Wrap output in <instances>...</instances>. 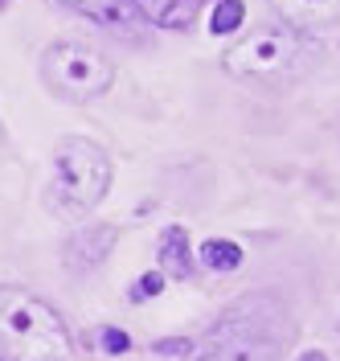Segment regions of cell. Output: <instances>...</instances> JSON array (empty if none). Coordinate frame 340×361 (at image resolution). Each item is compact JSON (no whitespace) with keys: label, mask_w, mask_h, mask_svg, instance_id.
I'll list each match as a JSON object with an SVG mask.
<instances>
[{"label":"cell","mask_w":340,"mask_h":361,"mask_svg":"<svg viewBox=\"0 0 340 361\" xmlns=\"http://www.w3.org/2000/svg\"><path fill=\"white\" fill-rule=\"evenodd\" d=\"M271 8L279 25H287L303 37H312V33L340 21V0H271Z\"/></svg>","instance_id":"52a82bcc"},{"label":"cell","mask_w":340,"mask_h":361,"mask_svg":"<svg viewBox=\"0 0 340 361\" xmlns=\"http://www.w3.org/2000/svg\"><path fill=\"white\" fill-rule=\"evenodd\" d=\"M0 8H8V0H0Z\"/></svg>","instance_id":"e0dca14e"},{"label":"cell","mask_w":340,"mask_h":361,"mask_svg":"<svg viewBox=\"0 0 340 361\" xmlns=\"http://www.w3.org/2000/svg\"><path fill=\"white\" fill-rule=\"evenodd\" d=\"M279 349L283 337L267 324V316H254L246 304H238L201 341H193L184 361H279Z\"/></svg>","instance_id":"5b68a950"},{"label":"cell","mask_w":340,"mask_h":361,"mask_svg":"<svg viewBox=\"0 0 340 361\" xmlns=\"http://www.w3.org/2000/svg\"><path fill=\"white\" fill-rule=\"evenodd\" d=\"M42 82L62 103H94L115 82V66L103 49L78 37H62L42 54Z\"/></svg>","instance_id":"277c9868"},{"label":"cell","mask_w":340,"mask_h":361,"mask_svg":"<svg viewBox=\"0 0 340 361\" xmlns=\"http://www.w3.org/2000/svg\"><path fill=\"white\" fill-rule=\"evenodd\" d=\"M62 4H66L70 13L87 17V21L103 25V29H115V33H127L139 21L132 0H62Z\"/></svg>","instance_id":"9c48e42d"},{"label":"cell","mask_w":340,"mask_h":361,"mask_svg":"<svg viewBox=\"0 0 340 361\" xmlns=\"http://www.w3.org/2000/svg\"><path fill=\"white\" fill-rule=\"evenodd\" d=\"M115 238H119V230H115L111 222H94V226H87V230H78L74 238L62 243V263H66V271H74V275L94 271L107 255H111Z\"/></svg>","instance_id":"8992f818"},{"label":"cell","mask_w":340,"mask_h":361,"mask_svg":"<svg viewBox=\"0 0 340 361\" xmlns=\"http://www.w3.org/2000/svg\"><path fill=\"white\" fill-rule=\"evenodd\" d=\"M164 288V279H160V271H148V275H139V283L132 288V300H148V295H156Z\"/></svg>","instance_id":"4fadbf2b"},{"label":"cell","mask_w":340,"mask_h":361,"mask_svg":"<svg viewBox=\"0 0 340 361\" xmlns=\"http://www.w3.org/2000/svg\"><path fill=\"white\" fill-rule=\"evenodd\" d=\"M103 349L107 353H127L132 349V337L123 329H103Z\"/></svg>","instance_id":"5bb4252c"},{"label":"cell","mask_w":340,"mask_h":361,"mask_svg":"<svg viewBox=\"0 0 340 361\" xmlns=\"http://www.w3.org/2000/svg\"><path fill=\"white\" fill-rule=\"evenodd\" d=\"M0 345L8 361H74L62 316L25 288H0Z\"/></svg>","instance_id":"3957f363"},{"label":"cell","mask_w":340,"mask_h":361,"mask_svg":"<svg viewBox=\"0 0 340 361\" xmlns=\"http://www.w3.org/2000/svg\"><path fill=\"white\" fill-rule=\"evenodd\" d=\"M201 263L209 271H238L242 267V247L229 238H209V243H201Z\"/></svg>","instance_id":"8fae6325"},{"label":"cell","mask_w":340,"mask_h":361,"mask_svg":"<svg viewBox=\"0 0 340 361\" xmlns=\"http://www.w3.org/2000/svg\"><path fill=\"white\" fill-rule=\"evenodd\" d=\"M320 45L303 33H295L287 25H263L246 33L238 45H229L222 66L229 78L238 82H267V87H283L295 82L299 74L316 66Z\"/></svg>","instance_id":"7a4b0ae2"},{"label":"cell","mask_w":340,"mask_h":361,"mask_svg":"<svg viewBox=\"0 0 340 361\" xmlns=\"http://www.w3.org/2000/svg\"><path fill=\"white\" fill-rule=\"evenodd\" d=\"M242 17H246V4L242 0H218L213 4V17H209V33H234L238 25H242Z\"/></svg>","instance_id":"7c38bea8"},{"label":"cell","mask_w":340,"mask_h":361,"mask_svg":"<svg viewBox=\"0 0 340 361\" xmlns=\"http://www.w3.org/2000/svg\"><path fill=\"white\" fill-rule=\"evenodd\" d=\"M160 275H172V279H193V243H189V230L184 226H168L160 234Z\"/></svg>","instance_id":"30bf717a"},{"label":"cell","mask_w":340,"mask_h":361,"mask_svg":"<svg viewBox=\"0 0 340 361\" xmlns=\"http://www.w3.org/2000/svg\"><path fill=\"white\" fill-rule=\"evenodd\" d=\"M111 193V160L87 135H62L46 180V209L53 218H87Z\"/></svg>","instance_id":"6da1fadb"},{"label":"cell","mask_w":340,"mask_h":361,"mask_svg":"<svg viewBox=\"0 0 340 361\" xmlns=\"http://www.w3.org/2000/svg\"><path fill=\"white\" fill-rule=\"evenodd\" d=\"M189 345H193V341H177V337H168V341H156L152 349H156V353H189Z\"/></svg>","instance_id":"9a60e30c"},{"label":"cell","mask_w":340,"mask_h":361,"mask_svg":"<svg viewBox=\"0 0 340 361\" xmlns=\"http://www.w3.org/2000/svg\"><path fill=\"white\" fill-rule=\"evenodd\" d=\"M209 0H132L136 17L160 25V29H193Z\"/></svg>","instance_id":"ba28073f"},{"label":"cell","mask_w":340,"mask_h":361,"mask_svg":"<svg viewBox=\"0 0 340 361\" xmlns=\"http://www.w3.org/2000/svg\"><path fill=\"white\" fill-rule=\"evenodd\" d=\"M295 361H328V353H320V349H308V353H299Z\"/></svg>","instance_id":"2e32d148"}]
</instances>
